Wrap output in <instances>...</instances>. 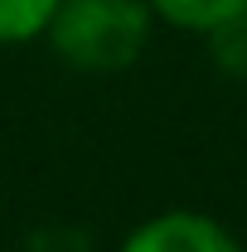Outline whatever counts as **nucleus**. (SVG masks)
Listing matches in <instances>:
<instances>
[{"label":"nucleus","instance_id":"nucleus-1","mask_svg":"<svg viewBox=\"0 0 247 252\" xmlns=\"http://www.w3.org/2000/svg\"><path fill=\"white\" fill-rule=\"evenodd\" d=\"M44 39L54 54L83 73H117L141 59L151 39L146 0H59Z\"/></svg>","mask_w":247,"mask_h":252},{"label":"nucleus","instance_id":"nucleus-5","mask_svg":"<svg viewBox=\"0 0 247 252\" xmlns=\"http://www.w3.org/2000/svg\"><path fill=\"white\" fill-rule=\"evenodd\" d=\"M209 44H214V63L223 73L247 78V10L228 15L223 25H214V30H209Z\"/></svg>","mask_w":247,"mask_h":252},{"label":"nucleus","instance_id":"nucleus-4","mask_svg":"<svg viewBox=\"0 0 247 252\" xmlns=\"http://www.w3.org/2000/svg\"><path fill=\"white\" fill-rule=\"evenodd\" d=\"M59 0H0V44H25L49 30Z\"/></svg>","mask_w":247,"mask_h":252},{"label":"nucleus","instance_id":"nucleus-2","mask_svg":"<svg viewBox=\"0 0 247 252\" xmlns=\"http://www.w3.org/2000/svg\"><path fill=\"white\" fill-rule=\"evenodd\" d=\"M122 252H243V243L209 214L170 209V214L146 219L122 243Z\"/></svg>","mask_w":247,"mask_h":252},{"label":"nucleus","instance_id":"nucleus-3","mask_svg":"<svg viewBox=\"0 0 247 252\" xmlns=\"http://www.w3.org/2000/svg\"><path fill=\"white\" fill-rule=\"evenodd\" d=\"M151 15H160L165 25L175 30H194V34H209L214 25H223L228 15L247 10V0H146Z\"/></svg>","mask_w":247,"mask_h":252}]
</instances>
